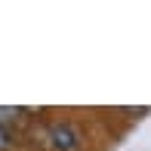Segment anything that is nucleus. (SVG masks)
<instances>
[{
    "mask_svg": "<svg viewBox=\"0 0 151 151\" xmlns=\"http://www.w3.org/2000/svg\"><path fill=\"white\" fill-rule=\"evenodd\" d=\"M43 139L52 151H80V133L71 123H50Z\"/></svg>",
    "mask_w": 151,
    "mask_h": 151,
    "instance_id": "obj_1",
    "label": "nucleus"
},
{
    "mask_svg": "<svg viewBox=\"0 0 151 151\" xmlns=\"http://www.w3.org/2000/svg\"><path fill=\"white\" fill-rule=\"evenodd\" d=\"M22 117V108H0V127L3 123H16Z\"/></svg>",
    "mask_w": 151,
    "mask_h": 151,
    "instance_id": "obj_2",
    "label": "nucleus"
},
{
    "mask_svg": "<svg viewBox=\"0 0 151 151\" xmlns=\"http://www.w3.org/2000/svg\"><path fill=\"white\" fill-rule=\"evenodd\" d=\"M6 148H9V136H6V129L0 127V151H6Z\"/></svg>",
    "mask_w": 151,
    "mask_h": 151,
    "instance_id": "obj_3",
    "label": "nucleus"
}]
</instances>
